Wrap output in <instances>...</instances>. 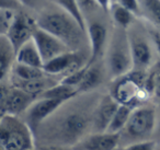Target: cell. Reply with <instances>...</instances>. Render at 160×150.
<instances>
[{"instance_id":"cell-15","label":"cell","mask_w":160,"mask_h":150,"mask_svg":"<svg viewBox=\"0 0 160 150\" xmlns=\"http://www.w3.org/2000/svg\"><path fill=\"white\" fill-rule=\"evenodd\" d=\"M36 99L38 98H35L34 95L29 94L25 91L17 88V87H13L11 84V90H10L9 95L6 100L3 111L7 114L20 116Z\"/></svg>"},{"instance_id":"cell-17","label":"cell","mask_w":160,"mask_h":150,"mask_svg":"<svg viewBox=\"0 0 160 150\" xmlns=\"http://www.w3.org/2000/svg\"><path fill=\"white\" fill-rule=\"evenodd\" d=\"M16 62V52L6 35H0V81L11 72Z\"/></svg>"},{"instance_id":"cell-22","label":"cell","mask_w":160,"mask_h":150,"mask_svg":"<svg viewBox=\"0 0 160 150\" xmlns=\"http://www.w3.org/2000/svg\"><path fill=\"white\" fill-rule=\"evenodd\" d=\"M133 108L125 104H118V108L114 112L113 117L109 124L107 132H121L126 126L127 122L129 119V116L132 114Z\"/></svg>"},{"instance_id":"cell-9","label":"cell","mask_w":160,"mask_h":150,"mask_svg":"<svg viewBox=\"0 0 160 150\" xmlns=\"http://www.w3.org/2000/svg\"><path fill=\"white\" fill-rule=\"evenodd\" d=\"M32 40L35 43L38 52L41 54L43 62L52 59L60 54L68 52L70 49L66 46L65 43H62L59 38L54 36L46 30L40 28L38 24L34 28L33 34H32Z\"/></svg>"},{"instance_id":"cell-3","label":"cell","mask_w":160,"mask_h":150,"mask_svg":"<svg viewBox=\"0 0 160 150\" xmlns=\"http://www.w3.org/2000/svg\"><path fill=\"white\" fill-rule=\"evenodd\" d=\"M0 141L7 150L34 149L35 136L19 115L6 113L0 121Z\"/></svg>"},{"instance_id":"cell-28","label":"cell","mask_w":160,"mask_h":150,"mask_svg":"<svg viewBox=\"0 0 160 150\" xmlns=\"http://www.w3.org/2000/svg\"><path fill=\"white\" fill-rule=\"evenodd\" d=\"M14 16V10L0 9V35H6Z\"/></svg>"},{"instance_id":"cell-34","label":"cell","mask_w":160,"mask_h":150,"mask_svg":"<svg viewBox=\"0 0 160 150\" xmlns=\"http://www.w3.org/2000/svg\"><path fill=\"white\" fill-rule=\"evenodd\" d=\"M19 6L18 0H0V9L16 10Z\"/></svg>"},{"instance_id":"cell-40","label":"cell","mask_w":160,"mask_h":150,"mask_svg":"<svg viewBox=\"0 0 160 150\" xmlns=\"http://www.w3.org/2000/svg\"><path fill=\"white\" fill-rule=\"evenodd\" d=\"M113 2H115V0H113Z\"/></svg>"},{"instance_id":"cell-1","label":"cell","mask_w":160,"mask_h":150,"mask_svg":"<svg viewBox=\"0 0 160 150\" xmlns=\"http://www.w3.org/2000/svg\"><path fill=\"white\" fill-rule=\"evenodd\" d=\"M35 22L40 28L59 38L70 51H78L82 38L87 35L75 19L65 11L44 13Z\"/></svg>"},{"instance_id":"cell-14","label":"cell","mask_w":160,"mask_h":150,"mask_svg":"<svg viewBox=\"0 0 160 150\" xmlns=\"http://www.w3.org/2000/svg\"><path fill=\"white\" fill-rule=\"evenodd\" d=\"M87 36L90 42V59L88 64L93 65L101 56L108 38V31L100 22H91L87 27Z\"/></svg>"},{"instance_id":"cell-35","label":"cell","mask_w":160,"mask_h":150,"mask_svg":"<svg viewBox=\"0 0 160 150\" xmlns=\"http://www.w3.org/2000/svg\"><path fill=\"white\" fill-rule=\"evenodd\" d=\"M96 2L98 3L100 9H102L104 12H109L113 3V0H96Z\"/></svg>"},{"instance_id":"cell-23","label":"cell","mask_w":160,"mask_h":150,"mask_svg":"<svg viewBox=\"0 0 160 150\" xmlns=\"http://www.w3.org/2000/svg\"><path fill=\"white\" fill-rule=\"evenodd\" d=\"M12 76L20 80H34V79H40L45 76V71L43 68H38V67L29 66V65L20 64V62H14L13 67H12Z\"/></svg>"},{"instance_id":"cell-24","label":"cell","mask_w":160,"mask_h":150,"mask_svg":"<svg viewBox=\"0 0 160 150\" xmlns=\"http://www.w3.org/2000/svg\"><path fill=\"white\" fill-rule=\"evenodd\" d=\"M52 1L55 2L66 13L72 17L76 20V22L82 29V31L87 33V23H86L85 16H83L81 10L78 7L77 0H52Z\"/></svg>"},{"instance_id":"cell-5","label":"cell","mask_w":160,"mask_h":150,"mask_svg":"<svg viewBox=\"0 0 160 150\" xmlns=\"http://www.w3.org/2000/svg\"><path fill=\"white\" fill-rule=\"evenodd\" d=\"M92 114L71 112L65 115L57 126V139L59 145L72 146L86 137L88 130L92 127Z\"/></svg>"},{"instance_id":"cell-2","label":"cell","mask_w":160,"mask_h":150,"mask_svg":"<svg viewBox=\"0 0 160 150\" xmlns=\"http://www.w3.org/2000/svg\"><path fill=\"white\" fill-rule=\"evenodd\" d=\"M146 73V70L132 69L125 75L115 78L110 94L120 104L133 108L142 105L149 98L144 87Z\"/></svg>"},{"instance_id":"cell-31","label":"cell","mask_w":160,"mask_h":150,"mask_svg":"<svg viewBox=\"0 0 160 150\" xmlns=\"http://www.w3.org/2000/svg\"><path fill=\"white\" fill-rule=\"evenodd\" d=\"M77 3L83 16H85L86 12H92L94 9L99 8L96 0H77Z\"/></svg>"},{"instance_id":"cell-11","label":"cell","mask_w":160,"mask_h":150,"mask_svg":"<svg viewBox=\"0 0 160 150\" xmlns=\"http://www.w3.org/2000/svg\"><path fill=\"white\" fill-rule=\"evenodd\" d=\"M127 38L133 59V69L146 70L150 66L152 58L151 47L146 36L140 32L134 31L133 34H129V32H127Z\"/></svg>"},{"instance_id":"cell-36","label":"cell","mask_w":160,"mask_h":150,"mask_svg":"<svg viewBox=\"0 0 160 150\" xmlns=\"http://www.w3.org/2000/svg\"><path fill=\"white\" fill-rule=\"evenodd\" d=\"M19 3H21L22 6L28 8H36L38 6V3L41 2V0H18Z\"/></svg>"},{"instance_id":"cell-37","label":"cell","mask_w":160,"mask_h":150,"mask_svg":"<svg viewBox=\"0 0 160 150\" xmlns=\"http://www.w3.org/2000/svg\"><path fill=\"white\" fill-rule=\"evenodd\" d=\"M156 128H157V132H158V137L160 138V117H159V121L156 124Z\"/></svg>"},{"instance_id":"cell-33","label":"cell","mask_w":160,"mask_h":150,"mask_svg":"<svg viewBox=\"0 0 160 150\" xmlns=\"http://www.w3.org/2000/svg\"><path fill=\"white\" fill-rule=\"evenodd\" d=\"M150 38L152 41V44L155 46L156 51H157L158 55L160 56V32L157 30H152L150 32Z\"/></svg>"},{"instance_id":"cell-21","label":"cell","mask_w":160,"mask_h":150,"mask_svg":"<svg viewBox=\"0 0 160 150\" xmlns=\"http://www.w3.org/2000/svg\"><path fill=\"white\" fill-rule=\"evenodd\" d=\"M110 13H111L112 20L116 24L118 28L121 29L128 30L133 23H135V14L132 13L129 10L125 9L118 2H113L110 9Z\"/></svg>"},{"instance_id":"cell-13","label":"cell","mask_w":160,"mask_h":150,"mask_svg":"<svg viewBox=\"0 0 160 150\" xmlns=\"http://www.w3.org/2000/svg\"><path fill=\"white\" fill-rule=\"evenodd\" d=\"M118 104L120 103L111 94L101 98L92 114V128L94 132H107Z\"/></svg>"},{"instance_id":"cell-16","label":"cell","mask_w":160,"mask_h":150,"mask_svg":"<svg viewBox=\"0 0 160 150\" xmlns=\"http://www.w3.org/2000/svg\"><path fill=\"white\" fill-rule=\"evenodd\" d=\"M11 82V84L13 87H17V88L29 93V94L34 95L35 98H38L45 90H47L48 88H51L52 86L55 84V81L53 82V80L47 79L46 76L43 78H40V79L34 80H20L12 76Z\"/></svg>"},{"instance_id":"cell-30","label":"cell","mask_w":160,"mask_h":150,"mask_svg":"<svg viewBox=\"0 0 160 150\" xmlns=\"http://www.w3.org/2000/svg\"><path fill=\"white\" fill-rule=\"evenodd\" d=\"M115 2L124 7L125 9L129 10L134 14H137L140 11V5L138 0H115Z\"/></svg>"},{"instance_id":"cell-25","label":"cell","mask_w":160,"mask_h":150,"mask_svg":"<svg viewBox=\"0 0 160 150\" xmlns=\"http://www.w3.org/2000/svg\"><path fill=\"white\" fill-rule=\"evenodd\" d=\"M144 87L149 98L155 97L160 101V62H157L146 73Z\"/></svg>"},{"instance_id":"cell-4","label":"cell","mask_w":160,"mask_h":150,"mask_svg":"<svg viewBox=\"0 0 160 150\" xmlns=\"http://www.w3.org/2000/svg\"><path fill=\"white\" fill-rule=\"evenodd\" d=\"M108 66L114 79L133 69V59L129 49L127 31L125 29L118 28V31L112 38L108 55Z\"/></svg>"},{"instance_id":"cell-39","label":"cell","mask_w":160,"mask_h":150,"mask_svg":"<svg viewBox=\"0 0 160 150\" xmlns=\"http://www.w3.org/2000/svg\"><path fill=\"white\" fill-rule=\"evenodd\" d=\"M5 148H3V145L1 143V141H0V150H3Z\"/></svg>"},{"instance_id":"cell-18","label":"cell","mask_w":160,"mask_h":150,"mask_svg":"<svg viewBox=\"0 0 160 150\" xmlns=\"http://www.w3.org/2000/svg\"><path fill=\"white\" fill-rule=\"evenodd\" d=\"M16 62L38 68H43L44 65L40 52L32 38L16 52Z\"/></svg>"},{"instance_id":"cell-38","label":"cell","mask_w":160,"mask_h":150,"mask_svg":"<svg viewBox=\"0 0 160 150\" xmlns=\"http://www.w3.org/2000/svg\"><path fill=\"white\" fill-rule=\"evenodd\" d=\"M5 114H6V113L3 112V111L1 110V108H0V121H1V118H2V117H3V115H5Z\"/></svg>"},{"instance_id":"cell-27","label":"cell","mask_w":160,"mask_h":150,"mask_svg":"<svg viewBox=\"0 0 160 150\" xmlns=\"http://www.w3.org/2000/svg\"><path fill=\"white\" fill-rule=\"evenodd\" d=\"M88 66H89V64L87 62L85 66H82L81 68H79L78 70L73 71V72L69 73V75L64 76L59 81L62 82V83L68 84V86H71V87H75V88L77 89V87L79 86V83L81 82V80H82L83 76H85Z\"/></svg>"},{"instance_id":"cell-10","label":"cell","mask_w":160,"mask_h":150,"mask_svg":"<svg viewBox=\"0 0 160 150\" xmlns=\"http://www.w3.org/2000/svg\"><path fill=\"white\" fill-rule=\"evenodd\" d=\"M35 25V21L31 20L27 14L21 13V12L14 13L8 32L6 34L14 52H17L22 45H24L28 41L31 40Z\"/></svg>"},{"instance_id":"cell-29","label":"cell","mask_w":160,"mask_h":150,"mask_svg":"<svg viewBox=\"0 0 160 150\" xmlns=\"http://www.w3.org/2000/svg\"><path fill=\"white\" fill-rule=\"evenodd\" d=\"M156 142L155 140H150V139H142V140H137L135 142H131L128 146H125L124 149L127 150H153L156 149Z\"/></svg>"},{"instance_id":"cell-6","label":"cell","mask_w":160,"mask_h":150,"mask_svg":"<svg viewBox=\"0 0 160 150\" xmlns=\"http://www.w3.org/2000/svg\"><path fill=\"white\" fill-rule=\"evenodd\" d=\"M157 124V114L152 106L139 105L133 108L129 119L124 129L129 137L137 140L147 139L156 129Z\"/></svg>"},{"instance_id":"cell-19","label":"cell","mask_w":160,"mask_h":150,"mask_svg":"<svg viewBox=\"0 0 160 150\" xmlns=\"http://www.w3.org/2000/svg\"><path fill=\"white\" fill-rule=\"evenodd\" d=\"M102 82V73L98 67H94L93 65H89L86 70L82 80L77 87L78 94L80 93H87L98 88Z\"/></svg>"},{"instance_id":"cell-26","label":"cell","mask_w":160,"mask_h":150,"mask_svg":"<svg viewBox=\"0 0 160 150\" xmlns=\"http://www.w3.org/2000/svg\"><path fill=\"white\" fill-rule=\"evenodd\" d=\"M142 6L148 20L160 27V0H142Z\"/></svg>"},{"instance_id":"cell-32","label":"cell","mask_w":160,"mask_h":150,"mask_svg":"<svg viewBox=\"0 0 160 150\" xmlns=\"http://www.w3.org/2000/svg\"><path fill=\"white\" fill-rule=\"evenodd\" d=\"M11 90V87L6 84L5 82L0 81V108L3 111V106H5L6 100H7L8 95H9V92ZM5 112V111H3Z\"/></svg>"},{"instance_id":"cell-20","label":"cell","mask_w":160,"mask_h":150,"mask_svg":"<svg viewBox=\"0 0 160 150\" xmlns=\"http://www.w3.org/2000/svg\"><path fill=\"white\" fill-rule=\"evenodd\" d=\"M78 95V91L75 87L68 86V84L62 83L58 81L51 88L45 90L38 98H47V99H57L64 100V101H70L73 98Z\"/></svg>"},{"instance_id":"cell-8","label":"cell","mask_w":160,"mask_h":150,"mask_svg":"<svg viewBox=\"0 0 160 150\" xmlns=\"http://www.w3.org/2000/svg\"><path fill=\"white\" fill-rule=\"evenodd\" d=\"M86 64L85 57L79 52L68 51L45 62L43 70L47 76H62V78L64 76L78 70Z\"/></svg>"},{"instance_id":"cell-7","label":"cell","mask_w":160,"mask_h":150,"mask_svg":"<svg viewBox=\"0 0 160 150\" xmlns=\"http://www.w3.org/2000/svg\"><path fill=\"white\" fill-rule=\"evenodd\" d=\"M66 102L64 100L47 99V98H38L23 114V121L28 124L34 136H36L40 130L41 126L54 114L56 113Z\"/></svg>"},{"instance_id":"cell-12","label":"cell","mask_w":160,"mask_h":150,"mask_svg":"<svg viewBox=\"0 0 160 150\" xmlns=\"http://www.w3.org/2000/svg\"><path fill=\"white\" fill-rule=\"evenodd\" d=\"M120 140V132H96L83 137L73 148L85 150H113L118 148Z\"/></svg>"}]
</instances>
